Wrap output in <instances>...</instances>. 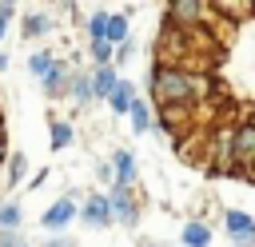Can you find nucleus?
Masks as SVG:
<instances>
[{"label":"nucleus","instance_id":"obj_1","mask_svg":"<svg viewBox=\"0 0 255 247\" xmlns=\"http://www.w3.org/2000/svg\"><path fill=\"white\" fill-rule=\"evenodd\" d=\"M147 92L155 104H175V108H195L203 96H211V80L203 72H187V68H163L151 64L147 72Z\"/></svg>","mask_w":255,"mask_h":247},{"label":"nucleus","instance_id":"obj_2","mask_svg":"<svg viewBox=\"0 0 255 247\" xmlns=\"http://www.w3.org/2000/svg\"><path fill=\"white\" fill-rule=\"evenodd\" d=\"M223 231L231 239V247H255V215L243 207H227L223 211Z\"/></svg>","mask_w":255,"mask_h":247},{"label":"nucleus","instance_id":"obj_3","mask_svg":"<svg viewBox=\"0 0 255 247\" xmlns=\"http://www.w3.org/2000/svg\"><path fill=\"white\" fill-rule=\"evenodd\" d=\"M203 16H211L203 0H175V4H167L163 24H171V28H179V32H191V28H199Z\"/></svg>","mask_w":255,"mask_h":247},{"label":"nucleus","instance_id":"obj_4","mask_svg":"<svg viewBox=\"0 0 255 247\" xmlns=\"http://www.w3.org/2000/svg\"><path fill=\"white\" fill-rule=\"evenodd\" d=\"M108 207H112V219L120 223V227H135L139 223V203H135V195H131V187H116L112 183V191H108Z\"/></svg>","mask_w":255,"mask_h":247},{"label":"nucleus","instance_id":"obj_5","mask_svg":"<svg viewBox=\"0 0 255 247\" xmlns=\"http://www.w3.org/2000/svg\"><path fill=\"white\" fill-rule=\"evenodd\" d=\"M72 223H76V199H72V195L56 199V203L44 207V215H40V227H44L48 235H64Z\"/></svg>","mask_w":255,"mask_h":247},{"label":"nucleus","instance_id":"obj_6","mask_svg":"<svg viewBox=\"0 0 255 247\" xmlns=\"http://www.w3.org/2000/svg\"><path fill=\"white\" fill-rule=\"evenodd\" d=\"M76 219L84 223V227H92V231H104V227H112V207H108V195H88L84 199V207H76Z\"/></svg>","mask_w":255,"mask_h":247},{"label":"nucleus","instance_id":"obj_7","mask_svg":"<svg viewBox=\"0 0 255 247\" xmlns=\"http://www.w3.org/2000/svg\"><path fill=\"white\" fill-rule=\"evenodd\" d=\"M108 167H112V183H116V187H131V183H135V175H139V167H135V155H131L128 147H116Z\"/></svg>","mask_w":255,"mask_h":247},{"label":"nucleus","instance_id":"obj_8","mask_svg":"<svg viewBox=\"0 0 255 247\" xmlns=\"http://www.w3.org/2000/svg\"><path fill=\"white\" fill-rule=\"evenodd\" d=\"M187 116H191V108H175V104H159V112H155V127L163 131V135H179L183 127H187Z\"/></svg>","mask_w":255,"mask_h":247},{"label":"nucleus","instance_id":"obj_9","mask_svg":"<svg viewBox=\"0 0 255 247\" xmlns=\"http://www.w3.org/2000/svg\"><path fill=\"white\" fill-rule=\"evenodd\" d=\"M68 80H72V68H68L64 60H56V64L48 68V76L40 80V88H44L48 100H60V96H68Z\"/></svg>","mask_w":255,"mask_h":247},{"label":"nucleus","instance_id":"obj_10","mask_svg":"<svg viewBox=\"0 0 255 247\" xmlns=\"http://www.w3.org/2000/svg\"><path fill=\"white\" fill-rule=\"evenodd\" d=\"M88 80H92V96H96V100H108L112 88L120 84V72H116V64H104V68H92Z\"/></svg>","mask_w":255,"mask_h":247},{"label":"nucleus","instance_id":"obj_11","mask_svg":"<svg viewBox=\"0 0 255 247\" xmlns=\"http://www.w3.org/2000/svg\"><path fill=\"white\" fill-rule=\"evenodd\" d=\"M135 100H139V92H135V84L120 76V84H116V88H112V96H108V104H112V112H116V116H128Z\"/></svg>","mask_w":255,"mask_h":247},{"label":"nucleus","instance_id":"obj_12","mask_svg":"<svg viewBox=\"0 0 255 247\" xmlns=\"http://www.w3.org/2000/svg\"><path fill=\"white\" fill-rule=\"evenodd\" d=\"M179 243L183 247H211V227L203 219H187L179 227Z\"/></svg>","mask_w":255,"mask_h":247},{"label":"nucleus","instance_id":"obj_13","mask_svg":"<svg viewBox=\"0 0 255 247\" xmlns=\"http://www.w3.org/2000/svg\"><path fill=\"white\" fill-rule=\"evenodd\" d=\"M131 40V28H128V16L124 12H108V36H104V44H112V48H120V44H128Z\"/></svg>","mask_w":255,"mask_h":247},{"label":"nucleus","instance_id":"obj_14","mask_svg":"<svg viewBox=\"0 0 255 247\" xmlns=\"http://www.w3.org/2000/svg\"><path fill=\"white\" fill-rule=\"evenodd\" d=\"M68 96L80 104V108H92L96 104V96H92V80H88V72H72V80H68Z\"/></svg>","mask_w":255,"mask_h":247},{"label":"nucleus","instance_id":"obj_15","mask_svg":"<svg viewBox=\"0 0 255 247\" xmlns=\"http://www.w3.org/2000/svg\"><path fill=\"white\" fill-rule=\"evenodd\" d=\"M128 120H131V131H135V135H143V131H151V127H155V112H151V104H143V100H135V104H131Z\"/></svg>","mask_w":255,"mask_h":247},{"label":"nucleus","instance_id":"obj_16","mask_svg":"<svg viewBox=\"0 0 255 247\" xmlns=\"http://www.w3.org/2000/svg\"><path fill=\"white\" fill-rule=\"evenodd\" d=\"M72 139H76V127H72L68 120H52V124H48V143H52V151H64Z\"/></svg>","mask_w":255,"mask_h":247},{"label":"nucleus","instance_id":"obj_17","mask_svg":"<svg viewBox=\"0 0 255 247\" xmlns=\"http://www.w3.org/2000/svg\"><path fill=\"white\" fill-rule=\"evenodd\" d=\"M4 179H8V187H20V183L28 179V155H24V151H12V155H8Z\"/></svg>","mask_w":255,"mask_h":247},{"label":"nucleus","instance_id":"obj_18","mask_svg":"<svg viewBox=\"0 0 255 247\" xmlns=\"http://www.w3.org/2000/svg\"><path fill=\"white\" fill-rule=\"evenodd\" d=\"M20 223H24V207L16 199H4L0 203V231H20Z\"/></svg>","mask_w":255,"mask_h":247},{"label":"nucleus","instance_id":"obj_19","mask_svg":"<svg viewBox=\"0 0 255 247\" xmlns=\"http://www.w3.org/2000/svg\"><path fill=\"white\" fill-rule=\"evenodd\" d=\"M48 28H52V20H48L44 12H28V16H24V28H20V32H24L28 40H44V36H48Z\"/></svg>","mask_w":255,"mask_h":247},{"label":"nucleus","instance_id":"obj_20","mask_svg":"<svg viewBox=\"0 0 255 247\" xmlns=\"http://www.w3.org/2000/svg\"><path fill=\"white\" fill-rule=\"evenodd\" d=\"M104 36H108V12L96 8L88 16V44H104Z\"/></svg>","mask_w":255,"mask_h":247},{"label":"nucleus","instance_id":"obj_21","mask_svg":"<svg viewBox=\"0 0 255 247\" xmlns=\"http://www.w3.org/2000/svg\"><path fill=\"white\" fill-rule=\"evenodd\" d=\"M52 64H56V56H52V52H48V48H40V52H32V56H28V72H32V76H36V80H44V76H48V68H52Z\"/></svg>","mask_w":255,"mask_h":247},{"label":"nucleus","instance_id":"obj_22","mask_svg":"<svg viewBox=\"0 0 255 247\" xmlns=\"http://www.w3.org/2000/svg\"><path fill=\"white\" fill-rule=\"evenodd\" d=\"M207 12L231 16V20H247V16H255V4H207Z\"/></svg>","mask_w":255,"mask_h":247},{"label":"nucleus","instance_id":"obj_23","mask_svg":"<svg viewBox=\"0 0 255 247\" xmlns=\"http://www.w3.org/2000/svg\"><path fill=\"white\" fill-rule=\"evenodd\" d=\"M0 247H32L24 231H0Z\"/></svg>","mask_w":255,"mask_h":247},{"label":"nucleus","instance_id":"obj_24","mask_svg":"<svg viewBox=\"0 0 255 247\" xmlns=\"http://www.w3.org/2000/svg\"><path fill=\"white\" fill-rule=\"evenodd\" d=\"M235 179H243L247 187H255V159H251V163H243V167H235Z\"/></svg>","mask_w":255,"mask_h":247},{"label":"nucleus","instance_id":"obj_25","mask_svg":"<svg viewBox=\"0 0 255 247\" xmlns=\"http://www.w3.org/2000/svg\"><path fill=\"white\" fill-rule=\"evenodd\" d=\"M44 247H80V243H72V239H64V235H48Z\"/></svg>","mask_w":255,"mask_h":247},{"label":"nucleus","instance_id":"obj_26","mask_svg":"<svg viewBox=\"0 0 255 247\" xmlns=\"http://www.w3.org/2000/svg\"><path fill=\"white\" fill-rule=\"evenodd\" d=\"M8 155H12V151H8V135H4V131H0V167H4V163H8Z\"/></svg>","mask_w":255,"mask_h":247},{"label":"nucleus","instance_id":"obj_27","mask_svg":"<svg viewBox=\"0 0 255 247\" xmlns=\"http://www.w3.org/2000/svg\"><path fill=\"white\" fill-rule=\"evenodd\" d=\"M44 179H48V171H36V175H32V179H28V191H36V187H40V183H44Z\"/></svg>","mask_w":255,"mask_h":247},{"label":"nucleus","instance_id":"obj_28","mask_svg":"<svg viewBox=\"0 0 255 247\" xmlns=\"http://www.w3.org/2000/svg\"><path fill=\"white\" fill-rule=\"evenodd\" d=\"M0 16H4V20H12V16H16V4H0Z\"/></svg>","mask_w":255,"mask_h":247},{"label":"nucleus","instance_id":"obj_29","mask_svg":"<svg viewBox=\"0 0 255 247\" xmlns=\"http://www.w3.org/2000/svg\"><path fill=\"white\" fill-rule=\"evenodd\" d=\"M8 24H12V20H4V16H0V44H4V36H8Z\"/></svg>","mask_w":255,"mask_h":247},{"label":"nucleus","instance_id":"obj_30","mask_svg":"<svg viewBox=\"0 0 255 247\" xmlns=\"http://www.w3.org/2000/svg\"><path fill=\"white\" fill-rule=\"evenodd\" d=\"M8 60H12V56H8V52H0V72H8Z\"/></svg>","mask_w":255,"mask_h":247},{"label":"nucleus","instance_id":"obj_31","mask_svg":"<svg viewBox=\"0 0 255 247\" xmlns=\"http://www.w3.org/2000/svg\"><path fill=\"white\" fill-rule=\"evenodd\" d=\"M139 247H163V243H155V239H143V243H139Z\"/></svg>","mask_w":255,"mask_h":247},{"label":"nucleus","instance_id":"obj_32","mask_svg":"<svg viewBox=\"0 0 255 247\" xmlns=\"http://www.w3.org/2000/svg\"><path fill=\"white\" fill-rule=\"evenodd\" d=\"M0 131H4V112H0Z\"/></svg>","mask_w":255,"mask_h":247}]
</instances>
